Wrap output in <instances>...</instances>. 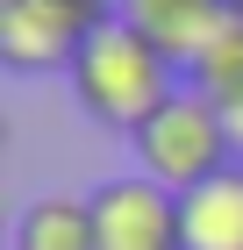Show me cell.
Returning <instances> with one entry per match:
<instances>
[{
    "label": "cell",
    "instance_id": "obj_1",
    "mask_svg": "<svg viewBox=\"0 0 243 250\" xmlns=\"http://www.w3.org/2000/svg\"><path fill=\"white\" fill-rule=\"evenodd\" d=\"M65 79H72V100L100 122V129L136 136L172 93H179L186 72H179L143 29H129L122 15H93V29H86V43H79V58H72Z\"/></svg>",
    "mask_w": 243,
    "mask_h": 250
},
{
    "label": "cell",
    "instance_id": "obj_2",
    "mask_svg": "<svg viewBox=\"0 0 243 250\" xmlns=\"http://www.w3.org/2000/svg\"><path fill=\"white\" fill-rule=\"evenodd\" d=\"M129 150H136V172L157 179V186H172V193H193L200 179H215L222 165H236L229 115L200 93V86H179V93L129 136Z\"/></svg>",
    "mask_w": 243,
    "mask_h": 250
},
{
    "label": "cell",
    "instance_id": "obj_3",
    "mask_svg": "<svg viewBox=\"0 0 243 250\" xmlns=\"http://www.w3.org/2000/svg\"><path fill=\"white\" fill-rule=\"evenodd\" d=\"M86 208H93V250H186L179 193L143 172L100 179L86 193Z\"/></svg>",
    "mask_w": 243,
    "mask_h": 250
},
{
    "label": "cell",
    "instance_id": "obj_4",
    "mask_svg": "<svg viewBox=\"0 0 243 250\" xmlns=\"http://www.w3.org/2000/svg\"><path fill=\"white\" fill-rule=\"evenodd\" d=\"M86 29H93V15H79L72 0H0V64L22 79L72 72Z\"/></svg>",
    "mask_w": 243,
    "mask_h": 250
},
{
    "label": "cell",
    "instance_id": "obj_5",
    "mask_svg": "<svg viewBox=\"0 0 243 250\" xmlns=\"http://www.w3.org/2000/svg\"><path fill=\"white\" fill-rule=\"evenodd\" d=\"M114 15L129 21V29H143L179 72H193L200 50L222 36V21L236 15V7H229V0H122Z\"/></svg>",
    "mask_w": 243,
    "mask_h": 250
},
{
    "label": "cell",
    "instance_id": "obj_6",
    "mask_svg": "<svg viewBox=\"0 0 243 250\" xmlns=\"http://www.w3.org/2000/svg\"><path fill=\"white\" fill-rule=\"evenodd\" d=\"M186 250H243V165H222L193 193H179Z\"/></svg>",
    "mask_w": 243,
    "mask_h": 250
},
{
    "label": "cell",
    "instance_id": "obj_7",
    "mask_svg": "<svg viewBox=\"0 0 243 250\" xmlns=\"http://www.w3.org/2000/svg\"><path fill=\"white\" fill-rule=\"evenodd\" d=\"M15 250H93V208L79 193H43L15 222Z\"/></svg>",
    "mask_w": 243,
    "mask_h": 250
},
{
    "label": "cell",
    "instance_id": "obj_8",
    "mask_svg": "<svg viewBox=\"0 0 243 250\" xmlns=\"http://www.w3.org/2000/svg\"><path fill=\"white\" fill-rule=\"evenodd\" d=\"M186 86H200L215 107H229V100H243V7L222 21V36L200 50V64L186 72Z\"/></svg>",
    "mask_w": 243,
    "mask_h": 250
},
{
    "label": "cell",
    "instance_id": "obj_9",
    "mask_svg": "<svg viewBox=\"0 0 243 250\" xmlns=\"http://www.w3.org/2000/svg\"><path fill=\"white\" fill-rule=\"evenodd\" d=\"M222 115H229V143H236V165H243V100H229Z\"/></svg>",
    "mask_w": 243,
    "mask_h": 250
},
{
    "label": "cell",
    "instance_id": "obj_10",
    "mask_svg": "<svg viewBox=\"0 0 243 250\" xmlns=\"http://www.w3.org/2000/svg\"><path fill=\"white\" fill-rule=\"evenodd\" d=\"M79 15H114V7H122V0H72Z\"/></svg>",
    "mask_w": 243,
    "mask_h": 250
},
{
    "label": "cell",
    "instance_id": "obj_11",
    "mask_svg": "<svg viewBox=\"0 0 243 250\" xmlns=\"http://www.w3.org/2000/svg\"><path fill=\"white\" fill-rule=\"evenodd\" d=\"M229 7H243V0H229Z\"/></svg>",
    "mask_w": 243,
    "mask_h": 250
}]
</instances>
